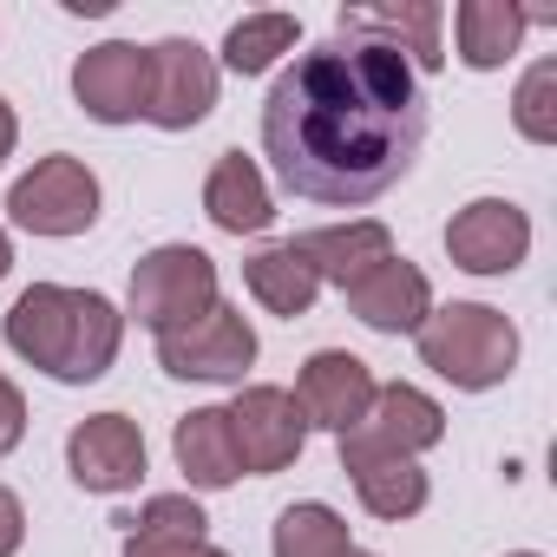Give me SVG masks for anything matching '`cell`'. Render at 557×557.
<instances>
[{"instance_id":"25","label":"cell","mask_w":557,"mask_h":557,"mask_svg":"<svg viewBox=\"0 0 557 557\" xmlns=\"http://www.w3.org/2000/svg\"><path fill=\"white\" fill-rule=\"evenodd\" d=\"M511 125L531 145H557V60H537L511 92Z\"/></svg>"},{"instance_id":"9","label":"cell","mask_w":557,"mask_h":557,"mask_svg":"<svg viewBox=\"0 0 557 557\" xmlns=\"http://www.w3.org/2000/svg\"><path fill=\"white\" fill-rule=\"evenodd\" d=\"M145 60H151V92H145V119L158 125V132H190V125H203L210 119V106H216V60L197 47V40H158V47H145Z\"/></svg>"},{"instance_id":"27","label":"cell","mask_w":557,"mask_h":557,"mask_svg":"<svg viewBox=\"0 0 557 557\" xmlns=\"http://www.w3.org/2000/svg\"><path fill=\"white\" fill-rule=\"evenodd\" d=\"M21 544H27V505L0 485V557H14Z\"/></svg>"},{"instance_id":"6","label":"cell","mask_w":557,"mask_h":557,"mask_svg":"<svg viewBox=\"0 0 557 557\" xmlns=\"http://www.w3.org/2000/svg\"><path fill=\"white\" fill-rule=\"evenodd\" d=\"M8 216L34 236H86L99 223V177L86 158H40L14 190H8Z\"/></svg>"},{"instance_id":"33","label":"cell","mask_w":557,"mask_h":557,"mask_svg":"<svg viewBox=\"0 0 557 557\" xmlns=\"http://www.w3.org/2000/svg\"><path fill=\"white\" fill-rule=\"evenodd\" d=\"M348 557H374V550H348Z\"/></svg>"},{"instance_id":"28","label":"cell","mask_w":557,"mask_h":557,"mask_svg":"<svg viewBox=\"0 0 557 557\" xmlns=\"http://www.w3.org/2000/svg\"><path fill=\"white\" fill-rule=\"evenodd\" d=\"M125 557H230V550H216L210 537H203V544H151V537H125Z\"/></svg>"},{"instance_id":"15","label":"cell","mask_w":557,"mask_h":557,"mask_svg":"<svg viewBox=\"0 0 557 557\" xmlns=\"http://www.w3.org/2000/svg\"><path fill=\"white\" fill-rule=\"evenodd\" d=\"M440 27H446V8H440V0H381V8H342V34H374V40L400 47V53L413 60V73H440V66H446Z\"/></svg>"},{"instance_id":"14","label":"cell","mask_w":557,"mask_h":557,"mask_svg":"<svg viewBox=\"0 0 557 557\" xmlns=\"http://www.w3.org/2000/svg\"><path fill=\"white\" fill-rule=\"evenodd\" d=\"M355 322L374 329V335H413L426 315H433V283H426V269L407 262V256H387L381 269H368L355 289H342Z\"/></svg>"},{"instance_id":"30","label":"cell","mask_w":557,"mask_h":557,"mask_svg":"<svg viewBox=\"0 0 557 557\" xmlns=\"http://www.w3.org/2000/svg\"><path fill=\"white\" fill-rule=\"evenodd\" d=\"M66 14H86V21H99V14H112V0H66Z\"/></svg>"},{"instance_id":"31","label":"cell","mask_w":557,"mask_h":557,"mask_svg":"<svg viewBox=\"0 0 557 557\" xmlns=\"http://www.w3.org/2000/svg\"><path fill=\"white\" fill-rule=\"evenodd\" d=\"M8 269H14V236L0 230V283H8Z\"/></svg>"},{"instance_id":"19","label":"cell","mask_w":557,"mask_h":557,"mask_svg":"<svg viewBox=\"0 0 557 557\" xmlns=\"http://www.w3.org/2000/svg\"><path fill=\"white\" fill-rule=\"evenodd\" d=\"M243 283H249V296H256L269 315H283V322L309 315L315 296H322V275L309 269V256H302L296 243H269V249H256V256L243 262Z\"/></svg>"},{"instance_id":"12","label":"cell","mask_w":557,"mask_h":557,"mask_svg":"<svg viewBox=\"0 0 557 557\" xmlns=\"http://www.w3.org/2000/svg\"><path fill=\"white\" fill-rule=\"evenodd\" d=\"M374 368L361 361V355H348V348H322V355H309L302 361V374H296V407H302V420L309 426H322V433H355L361 420H368V407H374Z\"/></svg>"},{"instance_id":"23","label":"cell","mask_w":557,"mask_h":557,"mask_svg":"<svg viewBox=\"0 0 557 557\" xmlns=\"http://www.w3.org/2000/svg\"><path fill=\"white\" fill-rule=\"evenodd\" d=\"M296 40H302V21L296 14H243L223 34V66L236 79H256V73H269L283 53H296Z\"/></svg>"},{"instance_id":"5","label":"cell","mask_w":557,"mask_h":557,"mask_svg":"<svg viewBox=\"0 0 557 557\" xmlns=\"http://www.w3.org/2000/svg\"><path fill=\"white\" fill-rule=\"evenodd\" d=\"M446 440V407L413 387V381H387L374 387V407L355 433H342V466H361V459H420L426 446Z\"/></svg>"},{"instance_id":"3","label":"cell","mask_w":557,"mask_h":557,"mask_svg":"<svg viewBox=\"0 0 557 557\" xmlns=\"http://www.w3.org/2000/svg\"><path fill=\"white\" fill-rule=\"evenodd\" d=\"M413 342H420V368H433L459 394L505 387L511 368H518V329H511V315H498L485 302H446V309H433L413 329Z\"/></svg>"},{"instance_id":"22","label":"cell","mask_w":557,"mask_h":557,"mask_svg":"<svg viewBox=\"0 0 557 557\" xmlns=\"http://www.w3.org/2000/svg\"><path fill=\"white\" fill-rule=\"evenodd\" d=\"M355 537H348V518L322 498H302L275 518V537H269V557H348Z\"/></svg>"},{"instance_id":"17","label":"cell","mask_w":557,"mask_h":557,"mask_svg":"<svg viewBox=\"0 0 557 557\" xmlns=\"http://www.w3.org/2000/svg\"><path fill=\"white\" fill-rule=\"evenodd\" d=\"M203 216H210L223 236H262V230L275 223V197H269L256 158L223 151V158L210 164V177H203Z\"/></svg>"},{"instance_id":"7","label":"cell","mask_w":557,"mask_h":557,"mask_svg":"<svg viewBox=\"0 0 557 557\" xmlns=\"http://www.w3.org/2000/svg\"><path fill=\"white\" fill-rule=\"evenodd\" d=\"M158 368H164L171 381H210V387L243 381V374L256 368V329H249L243 309L216 302V309L197 315L190 329L158 335Z\"/></svg>"},{"instance_id":"1","label":"cell","mask_w":557,"mask_h":557,"mask_svg":"<svg viewBox=\"0 0 557 557\" xmlns=\"http://www.w3.org/2000/svg\"><path fill=\"white\" fill-rule=\"evenodd\" d=\"M426 138L413 60L374 34H335L283 66L262 99V158L289 197L361 210L387 197Z\"/></svg>"},{"instance_id":"29","label":"cell","mask_w":557,"mask_h":557,"mask_svg":"<svg viewBox=\"0 0 557 557\" xmlns=\"http://www.w3.org/2000/svg\"><path fill=\"white\" fill-rule=\"evenodd\" d=\"M14 145H21V119H14V106L0 99V164L14 158Z\"/></svg>"},{"instance_id":"32","label":"cell","mask_w":557,"mask_h":557,"mask_svg":"<svg viewBox=\"0 0 557 557\" xmlns=\"http://www.w3.org/2000/svg\"><path fill=\"white\" fill-rule=\"evenodd\" d=\"M511 557H544V550H511Z\"/></svg>"},{"instance_id":"10","label":"cell","mask_w":557,"mask_h":557,"mask_svg":"<svg viewBox=\"0 0 557 557\" xmlns=\"http://www.w3.org/2000/svg\"><path fill=\"white\" fill-rule=\"evenodd\" d=\"M145 92H151V60L132 40H99L73 66V99L99 125H138L145 119Z\"/></svg>"},{"instance_id":"16","label":"cell","mask_w":557,"mask_h":557,"mask_svg":"<svg viewBox=\"0 0 557 557\" xmlns=\"http://www.w3.org/2000/svg\"><path fill=\"white\" fill-rule=\"evenodd\" d=\"M296 249L309 256V269L335 289H355L368 269H381L394 256V230L381 216H348V223H329V230H309L296 236Z\"/></svg>"},{"instance_id":"4","label":"cell","mask_w":557,"mask_h":557,"mask_svg":"<svg viewBox=\"0 0 557 557\" xmlns=\"http://www.w3.org/2000/svg\"><path fill=\"white\" fill-rule=\"evenodd\" d=\"M216 309V262L197 243H158L151 256H138L132 269V322L151 335L190 329L197 315Z\"/></svg>"},{"instance_id":"11","label":"cell","mask_w":557,"mask_h":557,"mask_svg":"<svg viewBox=\"0 0 557 557\" xmlns=\"http://www.w3.org/2000/svg\"><path fill=\"white\" fill-rule=\"evenodd\" d=\"M446 256L466 275H511L531 256V216L511 197H472L446 223Z\"/></svg>"},{"instance_id":"24","label":"cell","mask_w":557,"mask_h":557,"mask_svg":"<svg viewBox=\"0 0 557 557\" xmlns=\"http://www.w3.org/2000/svg\"><path fill=\"white\" fill-rule=\"evenodd\" d=\"M119 524H125V537H151V544H203L210 537V518L190 492H158Z\"/></svg>"},{"instance_id":"2","label":"cell","mask_w":557,"mask_h":557,"mask_svg":"<svg viewBox=\"0 0 557 557\" xmlns=\"http://www.w3.org/2000/svg\"><path fill=\"white\" fill-rule=\"evenodd\" d=\"M8 348L40 368L60 387H86L106 381V368L125 348V315L99 296V289H66V283H34L14 296L8 322H0Z\"/></svg>"},{"instance_id":"21","label":"cell","mask_w":557,"mask_h":557,"mask_svg":"<svg viewBox=\"0 0 557 557\" xmlns=\"http://www.w3.org/2000/svg\"><path fill=\"white\" fill-rule=\"evenodd\" d=\"M342 472L355 479V498H361L374 518H387V524L426 511V498H433L420 459H361V466H342Z\"/></svg>"},{"instance_id":"13","label":"cell","mask_w":557,"mask_h":557,"mask_svg":"<svg viewBox=\"0 0 557 557\" xmlns=\"http://www.w3.org/2000/svg\"><path fill=\"white\" fill-rule=\"evenodd\" d=\"M66 472L79 492H99V498H119L145 479V433L138 420L125 413H92L66 433Z\"/></svg>"},{"instance_id":"20","label":"cell","mask_w":557,"mask_h":557,"mask_svg":"<svg viewBox=\"0 0 557 557\" xmlns=\"http://www.w3.org/2000/svg\"><path fill=\"white\" fill-rule=\"evenodd\" d=\"M524 27H531V14L518 0H459L453 8V40H459V60L472 73H498L518 53Z\"/></svg>"},{"instance_id":"26","label":"cell","mask_w":557,"mask_h":557,"mask_svg":"<svg viewBox=\"0 0 557 557\" xmlns=\"http://www.w3.org/2000/svg\"><path fill=\"white\" fill-rule=\"evenodd\" d=\"M21 440H27V400H21V387L8 374H0V459H8Z\"/></svg>"},{"instance_id":"18","label":"cell","mask_w":557,"mask_h":557,"mask_svg":"<svg viewBox=\"0 0 557 557\" xmlns=\"http://www.w3.org/2000/svg\"><path fill=\"white\" fill-rule=\"evenodd\" d=\"M171 453H177V472L197 485V492H223L243 479V459H236V433H230V413L223 407H197L177 420L171 433Z\"/></svg>"},{"instance_id":"8","label":"cell","mask_w":557,"mask_h":557,"mask_svg":"<svg viewBox=\"0 0 557 557\" xmlns=\"http://www.w3.org/2000/svg\"><path fill=\"white\" fill-rule=\"evenodd\" d=\"M223 413H230V433H236V459H243V472H256V479L296 466L302 446H309V420H302V407H296L289 387L256 381V387H243Z\"/></svg>"}]
</instances>
